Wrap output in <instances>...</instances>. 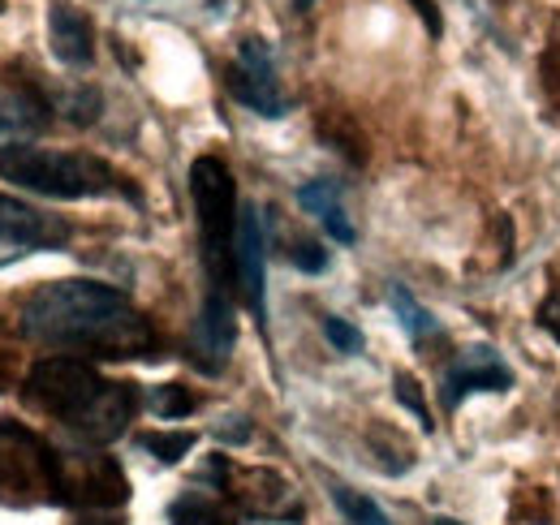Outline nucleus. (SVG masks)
<instances>
[{
	"instance_id": "18",
	"label": "nucleus",
	"mask_w": 560,
	"mask_h": 525,
	"mask_svg": "<svg viewBox=\"0 0 560 525\" xmlns=\"http://www.w3.org/2000/svg\"><path fill=\"white\" fill-rule=\"evenodd\" d=\"M393 393H397V400H401V405H406V409L419 418L422 431H431V427H435V422H431V409H427V400H422L419 380H415L410 371H397V375H393Z\"/></svg>"
},
{
	"instance_id": "22",
	"label": "nucleus",
	"mask_w": 560,
	"mask_h": 525,
	"mask_svg": "<svg viewBox=\"0 0 560 525\" xmlns=\"http://www.w3.org/2000/svg\"><path fill=\"white\" fill-rule=\"evenodd\" d=\"M415 9L422 13L427 31H431V35H440V13H435V0H415Z\"/></svg>"
},
{
	"instance_id": "19",
	"label": "nucleus",
	"mask_w": 560,
	"mask_h": 525,
	"mask_svg": "<svg viewBox=\"0 0 560 525\" xmlns=\"http://www.w3.org/2000/svg\"><path fill=\"white\" fill-rule=\"evenodd\" d=\"M324 336H328V345L337 353H362V331L353 328L350 319H341V315H324Z\"/></svg>"
},
{
	"instance_id": "25",
	"label": "nucleus",
	"mask_w": 560,
	"mask_h": 525,
	"mask_svg": "<svg viewBox=\"0 0 560 525\" xmlns=\"http://www.w3.org/2000/svg\"><path fill=\"white\" fill-rule=\"evenodd\" d=\"M311 4H315V0H293V9H311Z\"/></svg>"
},
{
	"instance_id": "9",
	"label": "nucleus",
	"mask_w": 560,
	"mask_h": 525,
	"mask_svg": "<svg viewBox=\"0 0 560 525\" xmlns=\"http://www.w3.org/2000/svg\"><path fill=\"white\" fill-rule=\"evenodd\" d=\"M233 345H237V311H233V298L224 289H208L203 306H199V319L190 328V362L203 371V375H220L233 358Z\"/></svg>"
},
{
	"instance_id": "5",
	"label": "nucleus",
	"mask_w": 560,
	"mask_h": 525,
	"mask_svg": "<svg viewBox=\"0 0 560 525\" xmlns=\"http://www.w3.org/2000/svg\"><path fill=\"white\" fill-rule=\"evenodd\" d=\"M224 82H229V95L242 108H250L255 117L277 121V117L289 113V95L280 91L277 57H272V44L268 39H242Z\"/></svg>"
},
{
	"instance_id": "8",
	"label": "nucleus",
	"mask_w": 560,
	"mask_h": 525,
	"mask_svg": "<svg viewBox=\"0 0 560 525\" xmlns=\"http://www.w3.org/2000/svg\"><path fill=\"white\" fill-rule=\"evenodd\" d=\"M509 388H513L509 362H504L491 345H470V349H462V353L444 366L440 400H444V409L453 413L470 393H509Z\"/></svg>"
},
{
	"instance_id": "23",
	"label": "nucleus",
	"mask_w": 560,
	"mask_h": 525,
	"mask_svg": "<svg viewBox=\"0 0 560 525\" xmlns=\"http://www.w3.org/2000/svg\"><path fill=\"white\" fill-rule=\"evenodd\" d=\"M78 525H117V522H113V517H82Z\"/></svg>"
},
{
	"instance_id": "20",
	"label": "nucleus",
	"mask_w": 560,
	"mask_h": 525,
	"mask_svg": "<svg viewBox=\"0 0 560 525\" xmlns=\"http://www.w3.org/2000/svg\"><path fill=\"white\" fill-rule=\"evenodd\" d=\"M289 262H293L298 271H311V276H319V271L328 267V250H319L315 242H298V246L289 250Z\"/></svg>"
},
{
	"instance_id": "3",
	"label": "nucleus",
	"mask_w": 560,
	"mask_h": 525,
	"mask_svg": "<svg viewBox=\"0 0 560 525\" xmlns=\"http://www.w3.org/2000/svg\"><path fill=\"white\" fill-rule=\"evenodd\" d=\"M0 177L18 190L39 198H113L126 195L121 173L91 151H57V147H13L0 155Z\"/></svg>"
},
{
	"instance_id": "10",
	"label": "nucleus",
	"mask_w": 560,
	"mask_h": 525,
	"mask_svg": "<svg viewBox=\"0 0 560 525\" xmlns=\"http://www.w3.org/2000/svg\"><path fill=\"white\" fill-rule=\"evenodd\" d=\"M48 39H52V57L70 69H86L95 61V31L86 22L82 9L73 4H52L48 9Z\"/></svg>"
},
{
	"instance_id": "12",
	"label": "nucleus",
	"mask_w": 560,
	"mask_h": 525,
	"mask_svg": "<svg viewBox=\"0 0 560 525\" xmlns=\"http://www.w3.org/2000/svg\"><path fill=\"white\" fill-rule=\"evenodd\" d=\"M44 126H48V108H44L31 91L0 86V147H4V151L26 147Z\"/></svg>"
},
{
	"instance_id": "17",
	"label": "nucleus",
	"mask_w": 560,
	"mask_h": 525,
	"mask_svg": "<svg viewBox=\"0 0 560 525\" xmlns=\"http://www.w3.org/2000/svg\"><path fill=\"white\" fill-rule=\"evenodd\" d=\"M147 405H151V413H155V418H164V422H173V418H186V413H195V396L186 393V388H177V384L151 388Z\"/></svg>"
},
{
	"instance_id": "16",
	"label": "nucleus",
	"mask_w": 560,
	"mask_h": 525,
	"mask_svg": "<svg viewBox=\"0 0 560 525\" xmlns=\"http://www.w3.org/2000/svg\"><path fill=\"white\" fill-rule=\"evenodd\" d=\"M139 444L155 460H164V465H177V460H182L186 453H190V448H195V435H190V431H151V435H142Z\"/></svg>"
},
{
	"instance_id": "2",
	"label": "nucleus",
	"mask_w": 560,
	"mask_h": 525,
	"mask_svg": "<svg viewBox=\"0 0 560 525\" xmlns=\"http://www.w3.org/2000/svg\"><path fill=\"white\" fill-rule=\"evenodd\" d=\"M26 396L44 413L61 418L86 444H113L117 435H126V427L135 422L142 405L135 384L104 380L91 362L70 358V353L35 362L26 375Z\"/></svg>"
},
{
	"instance_id": "1",
	"label": "nucleus",
	"mask_w": 560,
	"mask_h": 525,
	"mask_svg": "<svg viewBox=\"0 0 560 525\" xmlns=\"http://www.w3.org/2000/svg\"><path fill=\"white\" fill-rule=\"evenodd\" d=\"M18 331L70 358H151L160 336L139 306L100 280H52L26 293Z\"/></svg>"
},
{
	"instance_id": "14",
	"label": "nucleus",
	"mask_w": 560,
	"mask_h": 525,
	"mask_svg": "<svg viewBox=\"0 0 560 525\" xmlns=\"http://www.w3.org/2000/svg\"><path fill=\"white\" fill-rule=\"evenodd\" d=\"M388 306H393V315H397V324L406 328L410 340H422V336H431V331H440L435 324V315L422 306L419 298L406 289V284H388Z\"/></svg>"
},
{
	"instance_id": "6",
	"label": "nucleus",
	"mask_w": 560,
	"mask_h": 525,
	"mask_svg": "<svg viewBox=\"0 0 560 525\" xmlns=\"http://www.w3.org/2000/svg\"><path fill=\"white\" fill-rule=\"evenodd\" d=\"M73 229L61 215H48L31 202L0 195V267L39 255V250H61L70 246Z\"/></svg>"
},
{
	"instance_id": "11",
	"label": "nucleus",
	"mask_w": 560,
	"mask_h": 525,
	"mask_svg": "<svg viewBox=\"0 0 560 525\" xmlns=\"http://www.w3.org/2000/svg\"><path fill=\"white\" fill-rule=\"evenodd\" d=\"M298 202L324 224V233L337 242V246H353L358 242V229H353L350 211H346V198H341V186L328 182V177H315L298 190Z\"/></svg>"
},
{
	"instance_id": "24",
	"label": "nucleus",
	"mask_w": 560,
	"mask_h": 525,
	"mask_svg": "<svg viewBox=\"0 0 560 525\" xmlns=\"http://www.w3.org/2000/svg\"><path fill=\"white\" fill-rule=\"evenodd\" d=\"M431 525H462V522H453V517H435Z\"/></svg>"
},
{
	"instance_id": "4",
	"label": "nucleus",
	"mask_w": 560,
	"mask_h": 525,
	"mask_svg": "<svg viewBox=\"0 0 560 525\" xmlns=\"http://www.w3.org/2000/svg\"><path fill=\"white\" fill-rule=\"evenodd\" d=\"M190 198H195V220H199V250H203V271H208V289L229 293V276H233V242H237V182L229 173L224 160L199 155L190 164Z\"/></svg>"
},
{
	"instance_id": "21",
	"label": "nucleus",
	"mask_w": 560,
	"mask_h": 525,
	"mask_svg": "<svg viewBox=\"0 0 560 525\" xmlns=\"http://www.w3.org/2000/svg\"><path fill=\"white\" fill-rule=\"evenodd\" d=\"M539 328L548 331V336L560 345V289L557 293H548V302L539 306Z\"/></svg>"
},
{
	"instance_id": "15",
	"label": "nucleus",
	"mask_w": 560,
	"mask_h": 525,
	"mask_svg": "<svg viewBox=\"0 0 560 525\" xmlns=\"http://www.w3.org/2000/svg\"><path fill=\"white\" fill-rule=\"evenodd\" d=\"M332 500H337V509H341V517L350 525H393L388 522V513L375 504V500H366L362 491H350V487H332Z\"/></svg>"
},
{
	"instance_id": "13",
	"label": "nucleus",
	"mask_w": 560,
	"mask_h": 525,
	"mask_svg": "<svg viewBox=\"0 0 560 525\" xmlns=\"http://www.w3.org/2000/svg\"><path fill=\"white\" fill-rule=\"evenodd\" d=\"M168 522L173 525H237V517L208 491H186L168 504Z\"/></svg>"
},
{
	"instance_id": "7",
	"label": "nucleus",
	"mask_w": 560,
	"mask_h": 525,
	"mask_svg": "<svg viewBox=\"0 0 560 525\" xmlns=\"http://www.w3.org/2000/svg\"><path fill=\"white\" fill-rule=\"evenodd\" d=\"M233 276H237L242 302L264 324L268 319V224L259 207H242L237 242H233Z\"/></svg>"
}]
</instances>
